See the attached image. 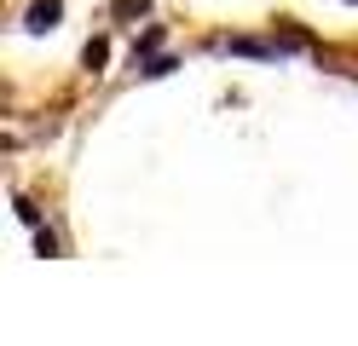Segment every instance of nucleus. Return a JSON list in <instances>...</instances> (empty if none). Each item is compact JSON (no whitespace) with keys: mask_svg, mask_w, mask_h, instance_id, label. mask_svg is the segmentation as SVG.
<instances>
[{"mask_svg":"<svg viewBox=\"0 0 358 346\" xmlns=\"http://www.w3.org/2000/svg\"><path fill=\"white\" fill-rule=\"evenodd\" d=\"M272 41H278V52H283V58H289V52H312V35H306V29H295V23H283Z\"/></svg>","mask_w":358,"mask_h":346,"instance_id":"obj_3","label":"nucleus"},{"mask_svg":"<svg viewBox=\"0 0 358 346\" xmlns=\"http://www.w3.org/2000/svg\"><path fill=\"white\" fill-rule=\"evenodd\" d=\"M133 69H139V81H162V75H173V69H179V58H173V52H156V58L133 64Z\"/></svg>","mask_w":358,"mask_h":346,"instance_id":"obj_4","label":"nucleus"},{"mask_svg":"<svg viewBox=\"0 0 358 346\" xmlns=\"http://www.w3.org/2000/svg\"><path fill=\"white\" fill-rule=\"evenodd\" d=\"M12 208H17V219H24L29 231H41V208H35L29 196H12Z\"/></svg>","mask_w":358,"mask_h":346,"instance_id":"obj_9","label":"nucleus"},{"mask_svg":"<svg viewBox=\"0 0 358 346\" xmlns=\"http://www.w3.org/2000/svg\"><path fill=\"white\" fill-rule=\"evenodd\" d=\"M214 52L220 58H260V64L266 58H283L278 41H255V35H226V41H214Z\"/></svg>","mask_w":358,"mask_h":346,"instance_id":"obj_1","label":"nucleus"},{"mask_svg":"<svg viewBox=\"0 0 358 346\" xmlns=\"http://www.w3.org/2000/svg\"><path fill=\"white\" fill-rule=\"evenodd\" d=\"M58 17H64V6H58V0H35V6L24 12V29L47 35V29H58Z\"/></svg>","mask_w":358,"mask_h":346,"instance_id":"obj_2","label":"nucleus"},{"mask_svg":"<svg viewBox=\"0 0 358 346\" xmlns=\"http://www.w3.org/2000/svg\"><path fill=\"white\" fill-rule=\"evenodd\" d=\"M352 6H358V0H352Z\"/></svg>","mask_w":358,"mask_h":346,"instance_id":"obj_10","label":"nucleus"},{"mask_svg":"<svg viewBox=\"0 0 358 346\" xmlns=\"http://www.w3.org/2000/svg\"><path fill=\"white\" fill-rule=\"evenodd\" d=\"M81 64H87V69H93V75H99V69L110 64V41H87V52H81Z\"/></svg>","mask_w":358,"mask_h":346,"instance_id":"obj_6","label":"nucleus"},{"mask_svg":"<svg viewBox=\"0 0 358 346\" xmlns=\"http://www.w3.org/2000/svg\"><path fill=\"white\" fill-rule=\"evenodd\" d=\"M35 254H41V260H58V254H64V248H58V237H52V231H47V225H41V231H35Z\"/></svg>","mask_w":358,"mask_h":346,"instance_id":"obj_8","label":"nucleus"},{"mask_svg":"<svg viewBox=\"0 0 358 346\" xmlns=\"http://www.w3.org/2000/svg\"><path fill=\"white\" fill-rule=\"evenodd\" d=\"M150 0H110V17H145Z\"/></svg>","mask_w":358,"mask_h":346,"instance_id":"obj_7","label":"nucleus"},{"mask_svg":"<svg viewBox=\"0 0 358 346\" xmlns=\"http://www.w3.org/2000/svg\"><path fill=\"white\" fill-rule=\"evenodd\" d=\"M156 46H162V23H150V29L133 41V64H145V58H156Z\"/></svg>","mask_w":358,"mask_h":346,"instance_id":"obj_5","label":"nucleus"}]
</instances>
